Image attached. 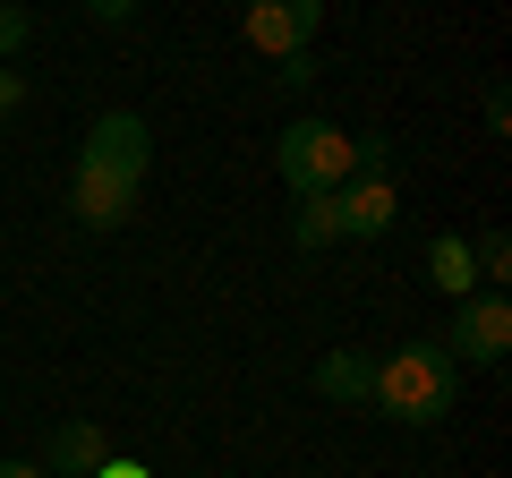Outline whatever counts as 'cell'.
Returning a JSON list of instances; mask_svg holds the SVG:
<instances>
[{
  "instance_id": "2",
  "label": "cell",
  "mask_w": 512,
  "mask_h": 478,
  "mask_svg": "<svg viewBox=\"0 0 512 478\" xmlns=\"http://www.w3.org/2000/svg\"><path fill=\"white\" fill-rule=\"evenodd\" d=\"M453 402H461V368L436 342H402L393 359H376L367 410H384V419H402V427H436V419H453Z\"/></svg>"
},
{
  "instance_id": "9",
  "label": "cell",
  "mask_w": 512,
  "mask_h": 478,
  "mask_svg": "<svg viewBox=\"0 0 512 478\" xmlns=\"http://www.w3.org/2000/svg\"><path fill=\"white\" fill-rule=\"evenodd\" d=\"M427 282H436L453 308L478 291V257H470V239H461V231H436V239H427Z\"/></svg>"
},
{
  "instance_id": "6",
  "label": "cell",
  "mask_w": 512,
  "mask_h": 478,
  "mask_svg": "<svg viewBox=\"0 0 512 478\" xmlns=\"http://www.w3.org/2000/svg\"><path fill=\"white\" fill-rule=\"evenodd\" d=\"M333 222H342V239H384L393 222H402V188H393V171H359L350 188H333Z\"/></svg>"
},
{
  "instance_id": "13",
  "label": "cell",
  "mask_w": 512,
  "mask_h": 478,
  "mask_svg": "<svg viewBox=\"0 0 512 478\" xmlns=\"http://www.w3.org/2000/svg\"><path fill=\"white\" fill-rule=\"evenodd\" d=\"M18 103H26V77H18V69H0V111H18Z\"/></svg>"
},
{
  "instance_id": "8",
  "label": "cell",
  "mask_w": 512,
  "mask_h": 478,
  "mask_svg": "<svg viewBox=\"0 0 512 478\" xmlns=\"http://www.w3.org/2000/svg\"><path fill=\"white\" fill-rule=\"evenodd\" d=\"M103 427L94 419H69V427H52V444H43V478H94L103 470Z\"/></svg>"
},
{
  "instance_id": "4",
  "label": "cell",
  "mask_w": 512,
  "mask_h": 478,
  "mask_svg": "<svg viewBox=\"0 0 512 478\" xmlns=\"http://www.w3.org/2000/svg\"><path fill=\"white\" fill-rule=\"evenodd\" d=\"M436 350L453 359V368H495V359L512 350V299L504 291H470L453 308V325H444Z\"/></svg>"
},
{
  "instance_id": "12",
  "label": "cell",
  "mask_w": 512,
  "mask_h": 478,
  "mask_svg": "<svg viewBox=\"0 0 512 478\" xmlns=\"http://www.w3.org/2000/svg\"><path fill=\"white\" fill-rule=\"evenodd\" d=\"M94 478H154V470H146V461H120V453H103V470H94Z\"/></svg>"
},
{
  "instance_id": "7",
  "label": "cell",
  "mask_w": 512,
  "mask_h": 478,
  "mask_svg": "<svg viewBox=\"0 0 512 478\" xmlns=\"http://www.w3.org/2000/svg\"><path fill=\"white\" fill-rule=\"evenodd\" d=\"M308 385L325 393L333 410H367V393H376V359H367V350H325Z\"/></svg>"
},
{
  "instance_id": "11",
  "label": "cell",
  "mask_w": 512,
  "mask_h": 478,
  "mask_svg": "<svg viewBox=\"0 0 512 478\" xmlns=\"http://www.w3.org/2000/svg\"><path fill=\"white\" fill-rule=\"evenodd\" d=\"M26 43H35V18H26L18 0H0V60H18Z\"/></svg>"
},
{
  "instance_id": "10",
  "label": "cell",
  "mask_w": 512,
  "mask_h": 478,
  "mask_svg": "<svg viewBox=\"0 0 512 478\" xmlns=\"http://www.w3.org/2000/svg\"><path fill=\"white\" fill-rule=\"evenodd\" d=\"M291 248H308V257H316V248H342V222H333V197H308V205L291 214Z\"/></svg>"
},
{
  "instance_id": "14",
  "label": "cell",
  "mask_w": 512,
  "mask_h": 478,
  "mask_svg": "<svg viewBox=\"0 0 512 478\" xmlns=\"http://www.w3.org/2000/svg\"><path fill=\"white\" fill-rule=\"evenodd\" d=\"M0 478H43V461H0Z\"/></svg>"
},
{
  "instance_id": "3",
  "label": "cell",
  "mask_w": 512,
  "mask_h": 478,
  "mask_svg": "<svg viewBox=\"0 0 512 478\" xmlns=\"http://www.w3.org/2000/svg\"><path fill=\"white\" fill-rule=\"evenodd\" d=\"M274 171H282V188H291L299 205L333 197V188L359 180V137L333 129V120H291V129L274 137Z\"/></svg>"
},
{
  "instance_id": "5",
  "label": "cell",
  "mask_w": 512,
  "mask_h": 478,
  "mask_svg": "<svg viewBox=\"0 0 512 478\" xmlns=\"http://www.w3.org/2000/svg\"><path fill=\"white\" fill-rule=\"evenodd\" d=\"M316 26H325V0H256L248 18H239V35H248V52L299 60L316 43Z\"/></svg>"
},
{
  "instance_id": "1",
  "label": "cell",
  "mask_w": 512,
  "mask_h": 478,
  "mask_svg": "<svg viewBox=\"0 0 512 478\" xmlns=\"http://www.w3.org/2000/svg\"><path fill=\"white\" fill-rule=\"evenodd\" d=\"M146 163H154V129L137 111H103L77 146V171H69V214L86 231H120L137 214V188H146Z\"/></svg>"
}]
</instances>
